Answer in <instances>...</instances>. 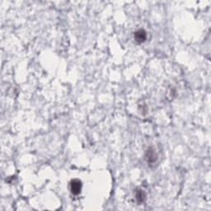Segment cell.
Instances as JSON below:
<instances>
[{
    "label": "cell",
    "mask_w": 211,
    "mask_h": 211,
    "mask_svg": "<svg viewBox=\"0 0 211 211\" xmlns=\"http://www.w3.org/2000/svg\"><path fill=\"white\" fill-rule=\"evenodd\" d=\"M70 188H71V191L73 195H78L82 189V183L78 180L72 181L71 184H70Z\"/></svg>",
    "instance_id": "cell-1"
},
{
    "label": "cell",
    "mask_w": 211,
    "mask_h": 211,
    "mask_svg": "<svg viewBox=\"0 0 211 211\" xmlns=\"http://www.w3.org/2000/svg\"><path fill=\"white\" fill-rule=\"evenodd\" d=\"M146 31L144 30H139L135 33V39L137 42H144L146 40Z\"/></svg>",
    "instance_id": "cell-2"
},
{
    "label": "cell",
    "mask_w": 211,
    "mask_h": 211,
    "mask_svg": "<svg viewBox=\"0 0 211 211\" xmlns=\"http://www.w3.org/2000/svg\"><path fill=\"white\" fill-rule=\"evenodd\" d=\"M146 159L149 163H153L157 160V156L153 149H149L146 153Z\"/></svg>",
    "instance_id": "cell-3"
},
{
    "label": "cell",
    "mask_w": 211,
    "mask_h": 211,
    "mask_svg": "<svg viewBox=\"0 0 211 211\" xmlns=\"http://www.w3.org/2000/svg\"><path fill=\"white\" fill-rule=\"evenodd\" d=\"M136 199H137V201L139 203H142L145 201V194L144 193V191H141V190H139L136 192Z\"/></svg>",
    "instance_id": "cell-4"
}]
</instances>
